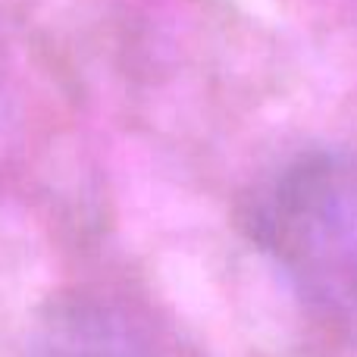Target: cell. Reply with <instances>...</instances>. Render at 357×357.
<instances>
[{
  "mask_svg": "<svg viewBox=\"0 0 357 357\" xmlns=\"http://www.w3.org/2000/svg\"><path fill=\"white\" fill-rule=\"evenodd\" d=\"M16 357H154V351L123 310L75 295L50 304L31 323Z\"/></svg>",
  "mask_w": 357,
  "mask_h": 357,
  "instance_id": "2",
  "label": "cell"
},
{
  "mask_svg": "<svg viewBox=\"0 0 357 357\" xmlns=\"http://www.w3.org/2000/svg\"><path fill=\"white\" fill-rule=\"evenodd\" d=\"M245 222L310 310L357 314V154L298 151L254 188Z\"/></svg>",
  "mask_w": 357,
  "mask_h": 357,
  "instance_id": "1",
  "label": "cell"
}]
</instances>
